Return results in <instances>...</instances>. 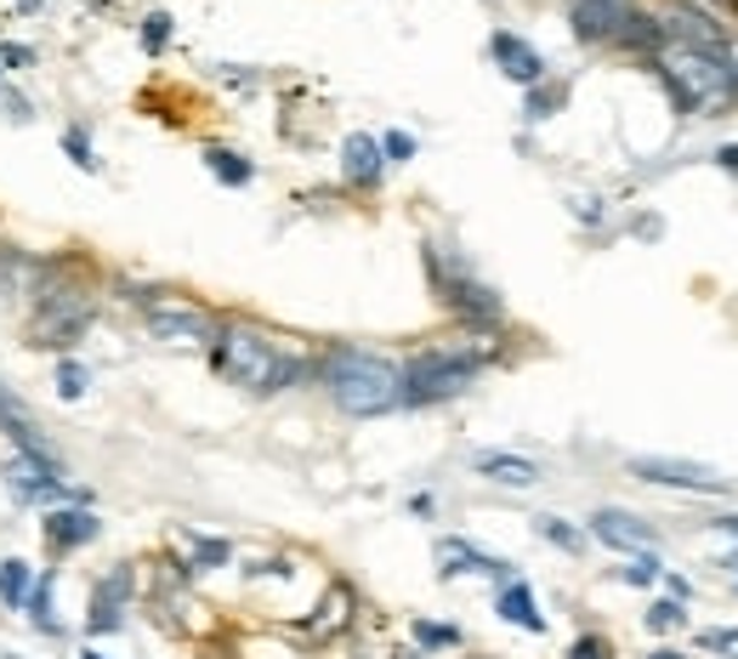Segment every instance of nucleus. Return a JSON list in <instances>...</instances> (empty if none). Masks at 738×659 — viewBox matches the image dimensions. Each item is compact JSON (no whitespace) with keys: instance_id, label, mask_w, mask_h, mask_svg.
<instances>
[{"instance_id":"nucleus-1","label":"nucleus","mask_w":738,"mask_h":659,"mask_svg":"<svg viewBox=\"0 0 738 659\" xmlns=\"http://www.w3.org/2000/svg\"><path fill=\"white\" fill-rule=\"evenodd\" d=\"M211 359L233 386H245V393H285V386L301 375V359L290 347H279L267 330H250V325H222L216 341H211Z\"/></svg>"},{"instance_id":"nucleus-2","label":"nucleus","mask_w":738,"mask_h":659,"mask_svg":"<svg viewBox=\"0 0 738 659\" xmlns=\"http://www.w3.org/2000/svg\"><path fill=\"white\" fill-rule=\"evenodd\" d=\"M324 386H330V398L359 421L404 404V370L375 359V353H359V347H341V353L324 359Z\"/></svg>"},{"instance_id":"nucleus-3","label":"nucleus","mask_w":738,"mask_h":659,"mask_svg":"<svg viewBox=\"0 0 738 659\" xmlns=\"http://www.w3.org/2000/svg\"><path fill=\"white\" fill-rule=\"evenodd\" d=\"M659 74L676 97V108L698 114V108H721L738 97V68L727 63V52H693V46H676L659 57Z\"/></svg>"},{"instance_id":"nucleus-4","label":"nucleus","mask_w":738,"mask_h":659,"mask_svg":"<svg viewBox=\"0 0 738 659\" xmlns=\"http://www.w3.org/2000/svg\"><path fill=\"white\" fill-rule=\"evenodd\" d=\"M97 319V307L81 285H41L34 290V347H46V353H68L74 341H81Z\"/></svg>"},{"instance_id":"nucleus-5","label":"nucleus","mask_w":738,"mask_h":659,"mask_svg":"<svg viewBox=\"0 0 738 659\" xmlns=\"http://www.w3.org/2000/svg\"><path fill=\"white\" fill-rule=\"evenodd\" d=\"M483 359L472 353H420L409 370H404V404H443V398H460L466 386L478 381Z\"/></svg>"},{"instance_id":"nucleus-6","label":"nucleus","mask_w":738,"mask_h":659,"mask_svg":"<svg viewBox=\"0 0 738 659\" xmlns=\"http://www.w3.org/2000/svg\"><path fill=\"white\" fill-rule=\"evenodd\" d=\"M426 267H432L443 301L454 307L460 319H472V325H494V319H500V296H494L466 262H454V256H443V251L432 245V251H426Z\"/></svg>"},{"instance_id":"nucleus-7","label":"nucleus","mask_w":738,"mask_h":659,"mask_svg":"<svg viewBox=\"0 0 738 659\" xmlns=\"http://www.w3.org/2000/svg\"><path fill=\"white\" fill-rule=\"evenodd\" d=\"M0 478H7V495L18 500V507H52V500H68L57 455H23L18 449V455H7Z\"/></svg>"},{"instance_id":"nucleus-8","label":"nucleus","mask_w":738,"mask_h":659,"mask_svg":"<svg viewBox=\"0 0 738 659\" xmlns=\"http://www.w3.org/2000/svg\"><path fill=\"white\" fill-rule=\"evenodd\" d=\"M148 330L160 336V341H171V347H211L222 325L205 313V307L160 296V301H148Z\"/></svg>"},{"instance_id":"nucleus-9","label":"nucleus","mask_w":738,"mask_h":659,"mask_svg":"<svg viewBox=\"0 0 738 659\" xmlns=\"http://www.w3.org/2000/svg\"><path fill=\"white\" fill-rule=\"evenodd\" d=\"M631 472L642 483H665V489H687V495H721L727 478L716 467H698V460H671V455H637Z\"/></svg>"},{"instance_id":"nucleus-10","label":"nucleus","mask_w":738,"mask_h":659,"mask_svg":"<svg viewBox=\"0 0 738 659\" xmlns=\"http://www.w3.org/2000/svg\"><path fill=\"white\" fill-rule=\"evenodd\" d=\"M0 433H7L23 455H52V438H46V426H41V415H34L7 381H0Z\"/></svg>"},{"instance_id":"nucleus-11","label":"nucleus","mask_w":738,"mask_h":659,"mask_svg":"<svg viewBox=\"0 0 738 659\" xmlns=\"http://www.w3.org/2000/svg\"><path fill=\"white\" fill-rule=\"evenodd\" d=\"M665 34H676V46H693V52H727V34L710 12H698V7H671V18L659 23Z\"/></svg>"},{"instance_id":"nucleus-12","label":"nucleus","mask_w":738,"mask_h":659,"mask_svg":"<svg viewBox=\"0 0 738 659\" xmlns=\"http://www.w3.org/2000/svg\"><path fill=\"white\" fill-rule=\"evenodd\" d=\"M631 7L625 0H574V34L579 41H619Z\"/></svg>"},{"instance_id":"nucleus-13","label":"nucleus","mask_w":738,"mask_h":659,"mask_svg":"<svg viewBox=\"0 0 738 659\" xmlns=\"http://www.w3.org/2000/svg\"><path fill=\"white\" fill-rule=\"evenodd\" d=\"M489 52H494L500 68H506V81H517V86H539V81H546V57H539L528 41H517V34L500 29L489 41Z\"/></svg>"},{"instance_id":"nucleus-14","label":"nucleus","mask_w":738,"mask_h":659,"mask_svg":"<svg viewBox=\"0 0 738 659\" xmlns=\"http://www.w3.org/2000/svg\"><path fill=\"white\" fill-rule=\"evenodd\" d=\"M126 597H131V568H114L103 586L92 592V614H86V631H120V619H126Z\"/></svg>"},{"instance_id":"nucleus-15","label":"nucleus","mask_w":738,"mask_h":659,"mask_svg":"<svg viewBox=\"0 0 738 659\" xmlns=\"http://www.w3.org/2000/svg\"><path fill=\"white\" fill-rule=\"evenodd\" d=\"M97 534H103V523H97V512H86V507H57V512L46 518V546H52V552H81V546H92Z\"/></svg>"},{"instance_id":"nucleus-16","label":"nucleus","mask_w":738,"mask_h":659,"mask_svg":"<svg viewBox=\"0 0 738 659\" xmlns=\"http://www.w3.org/2000/svg\"><path fill=\"white\" fill-rule=\"evenodd\" d=\"M591 534L602 540V546H619V552H648L653 546V529L637 512H619V507H602L591 518Z\"/></svg>"},{"instance_id":"nucleus-17","label":"nucleus","mask_w":738,"mask_h":659,"mask_svg":"<svg viewBox=\"0 0 738 659\" xmlns=\"http://www.w3.org/2000/svg\"><path fill=\"white\" fill-rule=\"evenodd\" d=\"M472 467H478L489 483H500V489H528V483H539V467H534L528 455H512V449H478Z\"/></svg>"},{"instance_id":"nucleus-18","label":"nucleus","mask_w":738,"mask_h":659,"mask_svg":"<svg viewBox=\"0 0 738 659\" xmlns=\"http://www.w3.org/2000/svg\"><path fill=\"white\" fill-rule=\"evenodd\" d=\"M381 166H386V160H381V142H375V137L359 131V137L341 142V177H346V182L375 188V182H381Z\"/></svg>"},{"instance_id":"nucleus-19","label":"nucleus","mask_w":738,"mask_h":659,"mask_svg":"<svg viewBox=\"0 0 738 659\" xmlns=\"http://www.w3.org/2000/svg\"><path fill=\"white\" fill-rule=\"evenodd\" d=\"M438 557H443V574H500V580H512V563L506 557H489L478 546H466V540H443Z\"/></svg>"},{"instance_id":"nucleus-20","label":"nucleus","mask_w":738,"mask_h":659,"mask_svg":"<svg viewBox=\"0 0 738 659\" xmlns=\"http://www.w3.org/2000/svg\"><path fill=\"white\" fill-rule=\"evenodd\" d=\"M500 614L512 619V626H523V631H546V614L534 608V592L523 586V580H506V586H500V603H494Z\"/></svg>"},{"instance_id":"nucleus-21","label":"nucleus","mask_w":738,"mask_h":659,"mask_svg":"<svg viewBox=\"0 0 738 659\" xmlns=\"http://www.w3.org/2000/svg\"><path fill=\"white\" fill-rule=\"evenodd\" d=\"M29 592H34V568H29L23 557H7V563H0V603H7V608H23Z\"/></svg>"},{"instance_id":"nucleus-22","label":"nucleus","mask_w":738,"mask_h":659,"mask_svg":"<svg viewBox=\"0 0 738 659\" xmlns=\"http://www.w3.org/2000/svg\"><path fill=\"white\" fill-rule=\"evenodd\" d=\"M205 166H211L216 182H227V188H245V182L256 177V166L245 160V153H233V148H205Z\"/></svg>"},{"instance_id":"nucleus-23","label":"nucleus","mask_w":738,"mask_h":659,"mask_svg":"<svg viewBox=\"0 0 738 659\" xmlns=\"http://www.w3.org/2000/svg\"><path fill=\"white\" fill-rule=\"evenodd\" d=\"M52 586H57V574H41V580H34V592H29V603H23V614H29L41 631H57V614H52Z\"/></svg>"},{"instance_id":"nucleus-24","label":"nucleus","mask_w":738,"mask_h":659,"mask_svg":"<svg viewBox=\"0 0 738 659\" xmlns=\"http://www.w3.org/2000/svg\"><path fill=\"white\" fill-rule=\"evenodd\" d=\"M63 153H68V160L81 166V171H97V166H103V160H97V148H92V131H86V126H68V131H63Z\"/></svg>"},{"instance_id":"nucleus-25","label":"nucleus","mask_w":738,"mask_h":659,"mask_svg":"<svg viewBox=\"0 0 738 659\" xmlns=\"http://www.w3.org/2000/svg\"><path fill=\"white\" fill-rule=\"evenodd\" d=\"M534 529L552 540V546H563V552H586V534H579L574 523H563V518H534Z\"/></svg>"},{"instance_id":"nucleus-26","label":"nucleus","mask_w":738,"mask_h":659,"mask_svg":"<svg viewBox=\"0 0 738 659\" xmlns=\"http://www.w3.org/2000/svg\"><path fill=\"white\" fill-rule=\"evenodd\" d=\"M86 364H74V359H63L57 364V398H86Z\"/></svg>"},{"instance_id":"nucleus-27","label":"nucleus","mask_w":738,"mask_h":659,"mask_svg":"<svg viewBox=\"0 0 738 659\" xmlns=\"http://www.w3.org/2000/svg\"><path fill=\"white\" fill-rule=\"evenodd\" d=\"M415 642H420V648H454L460 631H454V626H432V619H415Z\"/></svg>"},{"instance_id":"nucleus-28","label":"nucleus","mask_w":738,"mask_h":659,"mask_svg":"<svg viewBox=\"0 0 738 659\" xmlns=\"http://www.w3.org/2000/svg\"><path fill=\"white\" fill-rule=\"evenodd\" d=\"M346 608H353V597H346V592H330V603H324V619L313 626V637H330L335 626H346Z\"/></svg>"},{"instance_id":"nucleus-29","label":"nucleus","mask_w":738,"mask_h":659,"mask_svg":"<svg viewBox=\"0 0 738 659\" xmlns=\"http://www.w3.org/2000/svg\"><path fill=\"white\" fill-rule=\"evenodd\" d=\"M233 557L227 540H193V568H222Z\"/></svg>"},{"instance_id":"nucleus-30","label":"nucleus","mask_w":738,"mask_h":659,"mask_svg":"<svg viewBox=\"0 0 738 659\" xmlns=\"http://www.w3.org/2000/svg\"><path fill=\"white\" fill-rule=\"evenodd\" d=\"M165 41H171V18H165V12L142 18V46H148V52H165Z\"/></svg>"},{"instance_id":"nucleus-31","label":"nucleus","mask_w":738,"mask_h":659,"mask_svg":"<svg viewBox=\"0 0 738 659\" xmlns=\"http://www.w3.org/2000/svg\"><path fill=\"white\" fill-rule=\"evenodd\" d=\"M619 580H625V586H653V580H659V563H653V557H637V563L619 568Z\"/></svg>"},{"instance_id":"nucleus-32","label":"nucleus","mask_w":738,"mask_h":659,"mask_svg":"<svg viewBox=\"0 0 738 659\" xmlns=\"http://www.w3.org/2000/svg\"><path fill=\"white\" fill-rule=\"evenodd\" d=\"M648 626H653V631H676V626H682V603H653V608H648Z\"/></svg>"},{"instance_id":"nucleus-33","label":"nucleus","mask_w":738,"mask_h":659,"mask_svg":"<svg viewBox=\"0 0 738 659\" xmlns=\"http://www.w3.org/2000/svg\"><path fill=\"white\" fill-rule=\"evenodd\" d=\"M409 153H415V137L409 131H386L381 137V160H409Z\"/></svg>"},{"instance_id":"nucleus-34","label":"nucleus","mask_w":738,"mask_h":659,"mask_svg":"<svg viewBox=\"0 0 738 659\" xmlns=\"http://www.w3.org/2000/svg\"><path fill=\"white\" fill-rule=\"evenodd\" d=\"M563 103V86H546V92H534L528 97V120H546V114Z\"/></svg>"},{"instance_id":"nucleus-35","label":"nucleus","mask_w":738,"mask_h":659,"mask_svg":"<svg viewBox=\"0 0 738 659\" xmlns=\"http://www.w3.org/2000/svg\"><path fill=\"white\" fill-rule=\"evenodd\" d=\"M568 659H608V642H602V637H579V642L568 648Z\"/></svg>"},{"instance_id":"nucleus-36","label":"nucleus","mask_w":738,"mask_h":659,"mask_svg":"<svg viewBox=\"0 0 738 659\" xmlns=\"http://www.w3.org/2000/svg\"><path fill=\"white\" fill-rule=\"evenodd\" d=\"M705 648H716L721 659H738V631H710V637H705Z\"/></svg>"},{"instance_id":"nucleus-37","label":"nucleus","mask_w":738,"mask_h":659,"mask_svg":"<svg viewBox=\"0 0 738 659\" xmlns=\"http://www.w3.org/2000/svg\"><path fill=\"white\" fill-rule=\"evenodd\" d=\"M29 114H34V108H29V97L7 92V120H18V126H23V120H29Z\"/></svg>"},{"instance_id":"nucleus-38","label":"nucleus","mask_w":738,"mask_h":659,"mask_svg":"<svg viewBox=\"0 0 738 659\" xmlns=\"http://www.w3.org/2000/svg\"><path fill=\"white\" fill-rule=\"evenodd\" d=\"M23 63H29L23 46H7V52H0V68H23Z\"/></svg>"},{"instance_id":"nucleus-39","label":"nucleus","mask_w":738,"mask_h":659,"mask_svg":"<svg viewBox=\"0 0 738 659\" xmlns=\"http://www.w3.org/2000/svg\"><path fill=\"white\" fill-rule=\"evenodd\" d=\"M716 160H721V166H727V171L738 177V148H721V153H716Z\"/></svg>"},{"instance_id":"nucleus-40","label":"nucleus","mask_w":738,"mask_h":659,"mask_svg":"<svg viewBox=\"0 0 738 659\" xmlns=\"http://www.w3.org/2000/svg\"><path fill=\"white\" fill-rule=\"evenodd\" d=\"M716 529H721V534H732V540H738V518H721V523H716Z\"/></svg>"},{"instance_id":"nucleus-41","label":"nucleus","mask_w":738,"mask_h":659,"mask_svg":"<svg viewBox=\"0 0 738 659\" xmlns=\"http://www.w3.org/2000/svg\"><path fill=\"white\" fill-rule=\"evenodd\" d=\"M648 659H682V653H671V648H659V653H648Z\"/></svg>"},{"instance_id":"nucleus-42","label":"nucleus","mask_w":738,"mask_h":659,"mask_svg":"<svg viewBox=\"0 0 738 659\" xmlns=\"http://www.w3.org/2000/svg\"><path fill=\"white\" fill-rule=\"evenodd\" d=\"M81 659H108V653H97V648H86V653H81Z\"/></svg>"},{"instance_id":"nucleus-43","label":"nucleus","mask_w":738,"mask_h":659,"mask_svg":"<svg viewBox=\"0 0 738 659\" xmlns=\"http://www.w3.org/2000/svg\"><path fill=\"white\" fill-rule=\"evenodd\" d=\"M7 659H12V653H7Z\"/></svg>"}]
</instances>
